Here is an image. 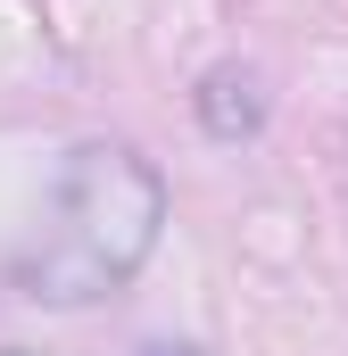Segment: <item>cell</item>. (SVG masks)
<instances>
[{"label": "cell", "instance_id": "cell-1", "mask_svg": "<svg viewBox=\"0 0 348 356\" xmlns=\"http://www.w3.org/2000/svg\"><path fill=\"white\" fill-rule=\"evenodd\" d=\"M158 224H166V182H158V166L133 158V149H116V141H91V149L67 158L58 216L33 241V257L17 266V282L42 307L108 298V290H125L141 273V257L158 249Z\"/></svg>", "mask_w": 348, "mask_h": 356}, {"label": "cell", "instance_id": "cell-2", "mask_svg": "<svg viewBox=\"0 0 348 356\" xmlns=\"http://www.w3.org/2000/svg\"><path fill=\"white\" fill-rule=\"evenodd\" d=\"M199 116H207V133H224V141L249 133V124H258V83H249L241 67H216V75L199 83Z\"/></svg>", "mask_w": 348, "mask_h": 356}, {"label": "cell", "instance_id": "cell-3", "mask_svg": "<svg viewBox=\"0 0 348 356\" xmlns=\"http://www.w3.org/2000/svg\"><path fill=\"white\" fill-rule=\"evenodd\" d=\"M166 356H199V348H166Z\"/></svg>", "mask_w": 348, "mask_h": 356}, {"label": "cell", "instance_id": "cell-4", "mask_svg": "<svg viewBox=\"0 0 348 356\" xmlns=\"http://www.w3.org/2000/svg\"><path fill=\"white\" fill-rule=\"evenodd\" d=\"M0 356H25V348H0Z\"/></svg>", "mask_w": 348, "mask_h": 356}]
</instances>
